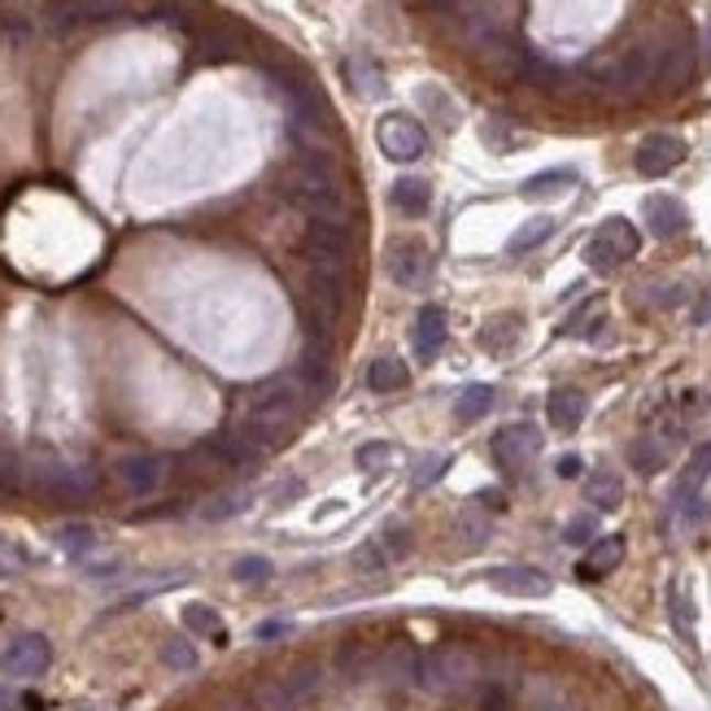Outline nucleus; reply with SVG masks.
<instances>
[{"label": "nucleus", "instance_id": "6ab92c4d", "mask_svg": "<svg viewBox=\"0 0 711 711\" xmlns=\"http://www.w3.org/2000/svg\"><path fill=\"white\" fill-rule=\"evenodd\" d=\"M694 75V44L690 40H677L672 48H664V57H655V79L664 88H686Z\"/></svg>", "mask_w": 711, "mask_h": 711}, {"label": "nucleus", "instance_id": "393cba45", "mask_svg": "<svg viewBox=\"0 0 711 711\" xmlns=\"http://www.w3.org/2000/svg\"><path fill=\"white\" fill-rule=\"evenodd\" d=\"M406 380H411V371L397 358H371L367 362V389L371 393H397V389H406Z\"/></svg>", "mask_w": 711, "mask_h": 711}, {"label": "nucleus", "instance_id": "6e6d98bb", "mask_svg": "<svg viewBox=\"0 0 711 711\" xmlns=\"http://www.w3.org/2000/svg\"><path fill=\"white\" fill-rule=\"evenodd\" d=\"M555 472L564 475V480H577V475L586 472V463H581V459H577V455H564V459H559V463H555Z\"/></svg>", "mask_w": 711, "mask_h": 711}, {"label": "nucleus", "instance_id": "2f4dec72", "mask_svg": "<svg viewBox=\"0 0 711 711\" xmlns=\"http://www.w3.org/2000/svg\"><path fill=\"white\" fill-rule=\"evenodd\" d=\"M624 559V542L620 537H602V542H593L590 546V559L581 564V577L593 581V577H606L615 564Z\"/></svg>", "mask_w": 711, "mask_h": 711}, {"label": "nucleus", "instance_id": "3c124183", "mask_svg": "<svg viewBox=\"0 0 711 711\" xmlns=\"http://www.w3.org/2000/svg\"><path fill=\"white\" fill-rule=\"evenodd\" d=\"M380 546H389V555H393V559H402V555H411V533H406L402 524H393V528L384 533V542H380Z\"/></svg>", "mask_w": 711, "mask_h": 711}, {"label": "nucleus", "instance_id": "8fccbe9b", "mask_svg": "<svg viewBox=\"0 0 711 711\" xmlns=\"http://www.w3.org/2000/svg\"><path fill=\"white\" fill-rule=\"evenodd\" d=\"M502 127H506L502 119H489V122H484V144H493V149H511V144H524L519 135H506Z\"/></svg>", "mask_w": 711, "mask_h": 711}, {"label": "nucleus", "instance_id": "864d4df0", "mask_svg": "<svg viewBox=\"0 0 711 711\" xmlns=\"http://www.w3.org/2000/svg\"><path fill=\"white\" fill-rule=\"evenodd\" d=\"M480 711H506V690H502V686H489V690L480 694Z\"/></svg>", "mask_w": 711, "mask_h": 711}, {"label": "nucleus", "instance_id": "9d476101", "mask_svg": "<svg viewBox=\"0 0 711 711\" xmlns=\"http://www.w3.org/2000/svg\"><path fill=\"white\" fill-rule=\"evenodd\" d=\"M306 253L315 262V271H346V258H350V232L341 223H310L306 232Z\"/></svg>", "mask_w": 711, "mask_h": 711}, {"label": "nucleus", "instance_id": "423d86ee", "mask_svg": "<svg viewBox=\"0 0 711 711\" xmlns=\"http://www.w3.org/2000/svg\"><path fill=\"white\" fill-rule=\"evenodd\" d=\"M384 266H389V280L402 284V288H424L428 275H433V253L428 244L415 237H397L384 253Z\"/></svg>", "mask_w": 711, "mask_h": 711}, {"label": "nucleus", "instance_id": "680f3d73", "mask_svg": "<svg viewBox=\"0 0 711 711\" xmlns=\"http://www.w3.org/2000/svg\"><path fill=\"white\" fill-rule=\"evenodd\" d=\"M228 711H249V708H244V703H232V708H228ZM253 711H258V708H253Z\"/></svg>", "mask_w": 711, "mask_h": 711}, {"label": "nucleus", "instance_id": "c03bdc74", "mask_svg": "<svg viewBox=\"0 0 711 711\" xmlns=\"http://www.w3.org/2000/svg\"><path fill=\"white\" fill-rule=\"evenodd\" d=\"M302 493H306V484H302L297 475H284V480L266 493V506H271V511H284V506H288V502H297Z\"/></svg>", "mask_w": 711, "mask_h": 711}, {"label": "nucleus", "instance_id": "1a4fd4ad", "mask_svg": "<svg viewBox=\"0 0 711 711\" xmlns=\"http://www.w3.org/2000/svg\"><path fill=\"white\" fill-rule=\"evenodd\" d=\"M542 450V433L533 424H506L493 437V463L502 472H524Z\"/></svg>", "mask_w": 711, "mask_h": 711}, {"label": "nucleus", "instance_id": "603ef678", "mask_svg": "<svg viewBox=\"0 0 711 711\" xmlns=\"http://www.w3.org/2000/svg\"><path fill=\"white\" fill-rule=\"evenodd\" d=\"M446 468H450V459H441V455H437V459H424V463H419V472H415V489H428V484L446 472Z\"/></svg>", "mask_w": 711, "mask_h": 711}, {"label": "nucleus", "instance_id": "4468645a", "mask_svg": "<svg viewBox=\"0 0 711 711\" xmlns=\"http://www.w3.org/2000/svg\"><path fill=\"white\" fill-rule=\"evenodd\" d=\"M642 215H646V228H650V237H659V240L681 237V232L690 228V215H686V206H681L677 197H668V193H655V197H646Z\"/></svg>", "mask_w": 711, "mask_h": 711}, {"label": "nucleus", "instance_id": "6e6552de", "mask_svg": "<svg viewBox=\"0 0 711 711\" xmlns=\"http://www.w3.org/2000/svg\"><path fill=\"white\" fill-rule=\"evenodd\" d=\"M686 140L681 135H672V131H655V135H646L642 144H637V153H633V162H637V175H646V179H664L668 171H677L681 162H686Z\"/></svg>", "mask_w": 711, "mask_h": 711}, {"label": "nucleus", "instance_id": "f03ea898", "mask_svg": "<svg viewBox=\"0 0 711 711\" xmlns=\"http://www.w3.org/2000/svg\"><path fill=\"white\" fill-rule=\"evenodd\" d=\"M302 402H306L302 384H297L293 375H275V380H266V384L253 389V397H249V419L271 424V428L284 433V424H293V419L302 415Z\"/></svg>", "mask_w": 711, "mask_h": 711}, {"label": "nucleus", "instance_id": "39448f33", "mask_svg": "<svg viewBox=\"0 0 711 711\" xmlns=\"http://www.w3.org/2000/svg\"><path fill=\"white\" fill-rule=\"evenodd\" d=\"M48 664H53V646H48L44 633H18V637H9V646L0 650V668H4L9 677H18V681L44 677Z\"/></svg>", "mask_w": 711, "mask_h": 711}, {"label": "nucleus", "instance_id": "f257e3e1", "mask_svg": "<svg viewBox=\"0 0 711 711\" xmlns=\"http://www.w3.org/2000/svg\"><path fill=\"white\" fill-rule=\"evenodd\" d=\"M288 197H293V206H302L319 223H341L346 219V197L337 188V171L319 153L297 162V171L288 179Z\"/></svg>", "mask_w": 711, "mask_h": 711}, {"label": "nucleus", "instance_id": "e2e57ef3", "mask_svg": "<svg viewBox=\"0 0 711 711\" xmlns=\"http://www.w3.org/2000/svg\"><path fill=\"white\" fill-rule=\"evenodd\" d=\"M84 711H88V708H84Z\"/></svg>", "mask_w": 711, "mask_h": 711}, {"label": "nucleus", "instance_id": "f704fd0d", "mask_svg": "<svg viewBox=\"0 0 711 711\" xmlns=\"http://www.w3.org/2000/svg\"><path fill=\"white\" fill-rule=\"evenodd\" d=\"M184 624H188L197 637H215V642H223V620H219V611H215V606H206V602H188V606H184Z\"/></svg>", "mask_w": 711, "mask_h": 711}, {"label": "nucleus", "instance_id": "4be33fe9", "mask_svg": "<svg viewBox=\"0 0 711 711\" xmlns=\"http://www.w3.org/2000/svg\"><path fill=\"white\" fill-rule=\"evenodd\" d=\"M293 380H297L302 389H310V393H324V389L332 384V362H328V354H324L319 346L302 350L297 367H293Z\"/></svg>", "mask_w": 711, "mask_h": 711}, {"label": "nucleus", "instance_id": "a19ab883", "mask_svg": "<svg viewBox=\"0 0 711 711\" xmlns=\"http://www.w3.org/2000/svg\"><path fill=\"white\" fill-rule=\"evenodd\" d=\"M84 22H114L127 13V0H79Z\"/></svg>", "mask_w": 711, "mask_h": 711}, {"label": "nucleus", "instance_id": "5fc2aeb1", "mask_svg": "<svg viewBox=\"0 0 711 711\" xmlns=\"http://www.w3.org/2000/svg\"><path fill=\"white\" fill-rule=\"evenodd\" d=\"M284 633H288V624H284V620H271V624H258V628H253V637H258V642H275V637H284Z\"/></svg>", "mask_w": 711, "mask_h": 711}, {"label": "nucleus", "instance_id": "aec40b11", "mask_svg": "<svg viewBox=\"0 0 711 711\" xmlns=\"http://www.w3.org/2000/svg\"><path fill=\"white\" fill-rule=\"evenodd\" d=\"M393 210L397 215H406V219H424L428 210H433V188H428V179H419V175H402L397 184H393Z\"/></svg>", "mask_w": 711, "mask_h": 711}, {"label": "nucleus", "instance_id": "bb28decb", "mask_svg": "<svg viewBox=\"0 0 711 711\" xmlns=\"http://www.w3.org/2000/svg\"><path fill=\"white\" fill-rule=\"evenodd\" d=\"M711 480V441H703L694 455H690V463H686V475H681V484H677V502H694L699 497V489Z\"/></svg>", "mask_w": 711, "mask_h": 711}, {"label": "nucleus", "instance_id": "c9c22d12", "mask_svg": "<svg viewBox=\"0 0 711 711\" xmlns=\"http://www.w3.org/2000/svg\"><path fill=\"white\" fill-rule=\"evenodd\" d=\"M319 681H324V672H319V664H297L288 677H284V686H288V694L297 699V703H306V699H315L319 694Z\"/></svg>", "mask_w": 711, "mask_h": 711}, {"label": "nucleus", "instance_id": "72a5a7b5", "mask_svg": "<svg viewBox=\"0 0 711 711\" xmlns=\"http://www.w3.org/2000/svg\"><path fill=\"white\" fill-rule=\"evenodd\" d=\"M253 708L258 711H302V703L288 694V686H284L280 677H266V681H258V690H253Z\"/></svg>", "mask_w": 711, "mask_h": 711}, {"label": "nucleus", "instance_id": "7ed1b4c3", "mask_svg": "<svg viewBox=\"0 0 711 711\" xmlns=\"http://www.w3.org/2000/svg\"><path fill=\"white\" fill-rule=\"evenodd\" d=\"M637 249H642V232L628 219H606L586 244V262L593 271H615L620 262L637 258Z\"/></svg>", "mask_w": 711, "mask_h": 711}, {"label": "nucleus", "instance_id": "ea45409f", "mask_svg": "<svg viewBox=\"0 0 711 711\" xmlns=\"http://www.w3.org/2000/svg\"><path fill=\"white\" fill-rule=\"evenodd\" d=\"M232 581H240V586L271 581V559H262V555H244V559L232 564Z\"/></svg>", "mask_w": 711, "mask_h": 711}, {"label": "nucleus", "instance_id": "0eeeda50", "mask_svg": "<svg viewBox=\"0 0 711 711\" xmlns=\"http://www.w3.org/2000/svg\"><path fill=\"white\" fill-rule=\"evenodd\" d=\"M468 677H472V659L463 650H433L415 668V681L433 694H450V690L468 686Z\"/></svg>", "mask_w": 711, "mask_h": 711}, {"label": "nucleus", "instance_id": "412c9836", "mask_svg": "<svg viewBox=\"0 0 711 711\" xmlns=\"http://www.w3.org/2000/svg\"><path fill=\"white\" fill-rule=\"evenodd\" d=\"M371 668H375V677H380V681H389V686H406V681H415L419 659L411 655V646H389V650H380V659H375Z\"/></svg>", "mask_w": 711, "mask_h": 711}, {"label": "nucleus", "instance_id": "49530a36", "mask_svg": "<svg viewBox=\"0 0 711 711\" xmlns=\"http://www.w3.org/2000/svg\"><path fill=\"white\" fill-rule=\"evenodd\" d=\"M354 564H358V572H380V568L389 564V555H384V546H380V542H367V546L354 555Z\"/></svg>", "mask_w": 711, "mask_h": 711}, {"label": "nucleus", "instance_id": "2eb2a0df", "mask_svg": "<svg viewBox=\"0 0 711 711\" xmlns=\"http://www.w3.org/2000/svg\"><path fill=\"white\" fill-rule=\"evenodd\" d=\"M92 484H97V480H92L88 468H70V463H48V468L40 472V489H44L48 497H62V502L88 497Z\"/></svg>", "mask_w": 711, "mask_h": 711}, {"label": "nucleus", "instance_id": "a18cd8bd", "mask_svg": "<svg viewBox=\"0 0 711 711\" xmlns=\"http://www.w3.org/2000/svg\"><path fill=\"white\" fill-rule=\"evenodd\" d=\"M244 506H249V493H223V497H215L201 515H206V519H228V515H240Z\"/></svg>", "mask_w": 711, "mask_h": 711}, {"label": "nucleus", "instance_id": "de8ad7c7", "mask_svg": "<svg viewBox=\"0 0 711 711\" xmlns=\"http://www.w3.org/2000/svg\"><path fill=\"white\" fill-rule=\"evenodd\" d=\"M459 533H463V542H468V546H480V542L489 537V519H480L475 511H463V519H459Z\"/></svg>", "mask_w": 711, "mask_h": 711}, {"label": "nucleus", "instance_id": "ddd939ff", "mask_svg": "<svg viewBox=\"0 0 711 711\" xmlns=\"http://www.w3.org/2000/svg\"><path fill=\"white\" fill-rule=\"evenodd\" d=\"M446 337H450V324H446V310L441 306H424L415 315V328H411V346L419 362H433V358L446 350Z\"/></svg>", "mask_w": 711, "mask_h": 711}, {"label": "nucleus", "instance_id": "e433bc0d", "mask_svg": "<svg viewBox=\"0 0 711 711\" xmlns=\"http://www.w3.org/2000/svg\"><path fill=\"white\" fill-rule=\"evenodd\" d=\"M162 664H166L171 672H193V668H197V646H193L188 637H166V642H162Z\"/></svg>", "mask_w": 711, "mask_h": 711}, {"label": "nucleus", "instance_id": "bf43d9fd", "mask_svg": "<svg viewBox=\"0 0 711 711\" xmlns=\"http://www.w3.org/2000/svg\"><path fill=\"white\" fill-rule=\"evenodd\" d=\"M122 564H97V568H88V577H119Z\"/></svg>", "mask_w": 711, "mask_h": 711}, {"label": "nucleus", "instance_id": "cd10ccee", "mask_svg": "<svg viewBox=\"0 0 711 711\" xmlns=\"http://www.w3.org/2000/svg\"><path fill=\"white\" fill-rule=\"evenodd\" d=\"M572 184H577V171H542V175H533V179H524V184H519V197H528V201H546V197L568 193Z\"/></svg>", "mask_w": 711, "mask_h": 711}, {"label": "nucleus", "instance_id": "052dcab7", "mask_svg": "<svg viewBox=\"0 0 711 711\" xmlns=\"http://www.w3.org/2000/svg\"><path fill=\"white\" fill-rule=\"evenodd\" d=\"M480 502H489V506H502V493H497V489H484V493H480Z\"/></svg>", "mask_w": 711, "mask_h": 711}, {"label": "nucleus", "instance_id": "473e14b6", "mask_svg": "<svg viewBox=\"0 0 711 711\" xmlns=\"http://www.w3.org/2000/svg\"><path fill=\"white\" fill-rule=\"evenodd\" d=\"M550 237H555V219H550V215H537V219H528V223H524L515 237L506 240V253H511V258L533 253L537 244H546Z\"/></svg>", "mask_w": 711, "mask_h": 711}, {"label": "nucleus", "instance_id": "58836bf2", "mask_svg": "<svg viewBox=\"0 0 711 711\" xmlns=\"http://www.w3.org/2000/svg\"><path fill=\"white\" fill-rule=\"evenodd\" d=\"M31 568V555L18 546V542H9V537H0V581H13V577H22Z\"/></svg>", "mask_w": 711, "mask_h": 711}, {"label": "nucleus", "instance_id": "a878e982", "mask_svg": "<svg viewBox=\"0 0 711 711\" xmlns=\"http://www.w3.org/2000/svg\"><path fill=\"white\" fill-rule=\"evenodd\" d=\"M201 446H206V455H210L219 468H244V463H249V455H253V450L244 446V437H240L237 428H232V433H215V437H206Z\"/></svg>", "mask_w": 711, "mask_h": 711}, {"label": "nucleus", "instance_id": "dca6fc26", "mask_svg": "<svg viewBox=\"0 0 711 711\" xmlns=\"http://www.w3.org/2000/svg\"><path fill=\"white\" fill-rule=\"evenodd\" d=\"M484 581L497 593H515V598H546L550 593V577L537 568H493Z\"/></svg>", "mask_w": 711, "mask_h": 711}, {"label": "nucleus", "instance_id": "f8f14e48", "mask_svg": "<svg viewBox=\"0 0 711 711\" xmlns=\"http://www.w3.org/2000/svg\"><path fill=\"white\" fill-rule=\"evenodd\" d=\"M114 475H119V484L131 497H149L166 480V459L162 455H122L114 463Z\"/></svg>", "mask_w": 711, "mask_h": 711}, {"label": "nucleus", "instance_id": "09e8293b", "mask_svg": "<svg viewBox=\"0 0 711 711\" xmlns=\"http://www.w3.org/2000/svg\"><path fill=\"white\" fill-rule=\"evenodd\" d=\"M593 537V515H577V519H568V528H564V542L568 546H586Z\"/></svg>", "mask_w": 711, "mask_h": 711}, {"label": "nucleus", "instance_id": "7c9ffc66", "mask_svg": "<svg viewBox=\"0 0 711 711\" xmlns=\"http://www.w3.org/2000/svg\"><path fill=\"white\" fill-rule=\"evenodd\" d=\"M493 402H497V393H493L489 384H468V389L459 393V402H455V419L468 428V424L484 419V415L493 411Z\"/></svg>", "mask_w": 711, "mask_h": 711}, {"label": "nucleus", "instance_id": "13d9d810", "mask_svg": "<svg viewBox=\"0 0 711 711\" xmlns=\"http://www.w3.org/2000/svg\"><path fill=\"white\" fill-rule=\"evenodd\" d=\"M537 711H577V708H572L568 699H559V694H546V699L537 703Z\"/></svg>", "mask_w": 711, "mask_h": 711}, {"label": "nucleus", "instance_id": "79ce46f5", "mask_svg": "<svg viewBox=\"0 0 711 711\" xmlns=\"http://www.w3.org/2000/svg\"><path fill=\"white\" fill-rule=\"evenodd\" d=\"M79 22H84L79 0H53V4H48V26H53V31H70V26H79Z\"/></svg>", "mask_w": 711, "mask_h": 711}, {"label": "nucleus", "instance_id": "37998d69", "mask_svg": "<svg viewBox=\"0 0 711 711\" xmlns=\"http://www.w3.org/2000/svg\"><path fill=\"white\" fill-rule=\"evenodd\" d=\"M419 101H424L433 114H441V119H446V127H455V122H459V106H455V101H450L441 88H419Z\"/></svg>", "mask_w": 711, "mask_h": 711}, {"label": "nucleus", "instance_id": "20e7f679", "mask_svg": "<svg viewBox=\"0 0 711 711\" xmlns=\"http://www.w3.org/2000/svg\"><path fill=\"white\" fill-rule=\"evenodd\" d=\"M375 144H380V153L389 162L406 166V162H419L428 153V131L411 114H384V119L375 122Z\"/></svg>", "mask_w": 711, "mask_h": 711}, {"label": "nucleus", "instance_id": "5701e85b", "mask_svg": "<svg viewBox=\"0 0 711 711\" xmlns=\"http://www.w3.org/2000/svg\"><path fill=\"white\" fill-rule=\"evenodd\" d=\"M346 75H350V84H354V92L362 101H380L389 92V79H384V70L371 57H350L346 62Z\"/></svg>", "mask_w": 711, "mask_h": 711}, {"label": "nucleus", "instance_id": "a211bd4d", "mask_svg": "<svg viewBox=\"0 0 711 711\" xmlns=\"http://www.w3.org/2000/svg\"><path fill=\"white\" fill-rule=\"evenodd\" d=\"M519 337H524V319L519 315H493V319H484V328H480V350L493 358H506L515 346H519Z\"/></svg>", "mask_w": 711, "mask_h": 711}, {"label": "nucleus", "instance_id": "4c0bfd02", "mask_svg": "<svg viewBox=\"0 0 711 711\" xmlns=\"http://www.w3.org/2000/svg\"><path fill=\"white\" fill-rule=\"evenodd\" d=\"M354 463H358V472H367V475L384 472V468L393 463V446H389V441H367V446H358L354 450Z\"/></svg>", "mask_w": 711, "mask_h": 711}, {"label": "nucleus", "instance_id": "f3484780", "mask_svg": "<svg viewBox=\"0 0 711 711\" xmlns=\"http://www.w3.org/2000/svg\"><path fill=\"white\" fill-rule=\"evenodd\" d=\"M586 393L581 389H572V384H559V389H550V397H546V415H550V424L559 428V433H577L581 428V419H586Z\"/></svg>", "mask_w": 711, "mask_h": 711}, {"label": "nucleus", "instance_id": "c85d7f7f", "mask_svg": "<svg viewBox=\"0 0 711 711\" xmlns=\"http://www.w3.org/2000/svg\"><path fill=\"white\" fill-rule=\"evenodd\" d=\"M664 463H668V446H664L659 437H637V441L628 446V468L637 475L664 472Z\"/></svg>", "mask_w": 711, "mask_h": 711}, {"label": "nucleus", "instance_id": "4d7b16f0", "mask_svg": "<svg viewBox=\"0 0 711 711\" xmlns=\"http://www.w3.org/2000/svg\"><path fill=\"white\" fill-rule=\"evenodd\" d=\"M0 711H22V694L9 690V686H0Z\"/></svg>", "mask_w": 711, "mask_h": 711}, {"label": "nucleus", "instance_id": "b1692460", "mask_svg": "<svg viewBox=\"0 0 711 711\" xmlns=\"http://www.w3.org/2000/svg\"><path fill=\"white\" fill-rule=\"evenodd\" d=\"M53 546H57L62 555H70V559H88V555L101 546V533H97L92 524H62V528L53 533Z\"/></svg>", "mask_w": 711, "mask_h": 711}, {"label": "nucleus", "instance_id": "9b49d317", "mask_svg": "<svg viewBox=\"0 0 711 711\" xmlns=\"http://www.w3.org/2000/svg\"><path fill=\"white\" fill-rule=\"evenodd\" d=\"M650 79H655V53H650V48H628V53L615 57V66L606 70V92H615V97H637Z\"/></svg>", "mask_w": 711, "mask_h": 711}, {"label": "nucleus", "instance_id": "c756f323", "mask_svg": "<svg viewBox=\"0 0 711 711\" xmlns=\"http://www.w3.org/2000/svg\"><path fill=\"white\" fill-rule=\"evenodd\" d=\"M586 502L593 511H615L624 502V484L615 472H593L586 475Z\"/></svg>", "mask_w": 711, "mask_h": 711}]
</instances>
